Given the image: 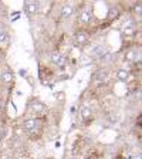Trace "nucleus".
Returning <instances> with one entry per match:
<instances>
[{"label":"nucleus","mask_w":142,"mask_h":159,"mask_svg":"<svg viewBox=\"0 0 142 159\" xmlns=\"http://www.w3.org/2000/svg\"><path fill=\"white\" fill-rule=\"evenodd\" d=\"M48 159H50V158H48Z\"/></svg>","instance_id":"5701e85b"},{"label":"nucleus","mask_w":142,"mask_h":159,"mask_svg":"<svg viewBox=\"0 0 142 159\" xmlns=\"http://www.w3.org/2000/svg\"><path fill=\"white\" fill-rule=\"evenodd\" d=\"M54 97H56L57 99H64V93L63 91H58V93L54 94Z\"/></svg>","instance_id":"2eb2a0df"},{"label":"nucleus","mask_w":142,"mask_h":159,"mask_svg":"<svg viewBox=\"0 0 142 159\" xmlns=\"http://www.w3.org/2000/svg\"><path fill=\"white\" fill-rule=\"evenodd\" d=\"M40 2H33V0H27L23 4V10L27 14H36L40 11Z\"/></svg>","instance_id":"7ed1b4c3"},{"label":"nucleus","mask_w":142,"mask_h":159,"mask_svg":"<svg viewBox=\"0 0 142 159\" xmlns=\"http://www.w3.org/2000/svg\"><path fill=\"white\" fill-rule=\"evenodd\" d=\"M74 40H76V44H78V46H84V44L88 43L89 40V33L87 31V30H77L76 34H74Z\"/></svg>","instance_id":"f03ea898"},{"label":"nucleus","mask_w":142,"mask_h":159,"mask_svg":"<svg viewBox=\"0 0 142 159\" xmlns=\"http://www.w3.org/2000/svg\"><path fill=\"white\" fill-rule=\"evenodd\" d=\"M105 78H107V71H104V70H97L95 75H94V80L98 81V83H101V81H105Z\"/></svg>","instance_id":"9b49d317"},{"label":"nucleus","mask_w":142,"mask_h":159,"mask_svg":"<svg viewBox=\"0 0 142 159\" xmlns=\"http://www.w3.org/2000/svg\"><path fill=\"white\" fill-rule=\"evenodd\" d=\"M61 14H63L64 19H68V17H71L74 14V6L71 3L64 4L63 9H61Z\"/></svg>","instance_id":"6e6552de"},{"label":"nucleus","mask_w":142,"mask_h":159,"mask_svg":"<svg viewBox=\"0 0 142 159\" xmlns=\"http://www.w3.org/2000/svg\"><path fill=\"white\" fill-rule=\"evenodd\" d=\"M135 11L136 13H141V3H138V4H135Z\"/></svg>","instance_id":"f3484780"},{"label":"nucleus","mask_w":142,"mask_h":159,"mask_svg":"<svg viewBox=\"0 0 142 159\" xmlns=\"http://www.w3.org/2000/svg\"><path fill=\"white\" fill-rule=\"evenodd\" d=\"M81 118H83V121H89L93 118V109L89 107H83L81 108Z\"/></svg>","instance_id":"1a4fd4ad"},{"label":"nucleus","mask_w":142,"mask_h":159,"mask_svg":"<svg viewBox=\"0 0 142 159\" xmlns=\"http://www.w3.org/2000/svg\"><path fill=\"white\" fill-rule=\"evenodd\" d=\"M24 129H26L27 132L30 134V135H34V134L39 131L40 128H41V122H40L39 118H29L24 121Z\"/></svg>","instance_id":"f257e3e1"},{"label":"nucleus","mask_w":142,"mask_h":159,"mask_svg":"<svg viewBox=\"0 0 142 159\" xmlns=\"http://www.w3.org/2000/svg\"><path fill=\"white\" fill-rule=\"evenodd\" d=\"M71 159H81V158H80V156H73Z\"/></svg>","instance_id":"aec40b11"},{"label":"nucleus","mask_w":142,"mask_h":159,"mask_svg":"<svg viewBox=\"0 0 142 159\" xmlns=\"http://www.w3.org/2000/svg\"><path fill=\"white\" fill-rule=\"evenodd\" d=\"M117 77H118V80H119V81H122V83L128 81V78H129V70H126V68H119L118 73H117Z\"/></svg>","instance_id":"9d476101"},{"label":"nucleus","mask_w":142,"mask_h":159,"mask_svg":"<svg viewBox=\"0 0 142 159\" xmlns=\"http://www.w3.org/2000/svg\"><path fill=\"white\" fill-rule=\"evenodd\" d=\"M17 159H27V158H24V156H20V158H17Z\"/></svg>","instance_id":"412c9836"},{"label":"nucleus","mask_w":142,"mask_h":159,"mask_svg":"<svg viewBox=\"0 0 142 159\" xmlns=\"http://www.w3.org/2000/svg\"><path fill=\"white\" fill-rule=\"evenodd\" d=\"M29 108H31L36 114H41L46 111V105L41 101H39V99H31L29 102Z\"/></svg>","instance_id":"39448f33"},{"label":"nucleus","mask_w":142,"mask_h":159,"mask_svg":"<svg viewBox=\"0 0 142 159\" xmlns=\"http://www.w3.org/2000/svg\"><path fill=\"white\" fill-rule=\"evenodd\" d=\"M20 74H21V75H26L27 71H26V70H21V71H20Z\"/></svg>","instance_id":"a211bd4d"},{"label":"nucleus","mask_w":142,"mask_h":159,"mask_svg":"<svg viewBox=\"0 0 142 159\" xmlns=\"http://www.w3.org/2000/svg\"><path fill=\"white\" fill-rule=\"evenodd\" d=\"M134 30H135V27H134V23H128L125 24V27H124V34H132Z\"/></svg>","instance_id":"ddd939ff"},{"label":"nucleus","mask_w":142,"mask_h":159,"mask_svg":"<svg viewBox=\"0 0 142 159\" xmlns=\"http://www.w3.org/2000/svg\"><path fill=\"white\" fill-rule=\"evenodd\" d=\"M0 112H2V102H0Z\"/></svg>","instance_id":"4be33fe9"},{"label":"nucleus","mask_w":142,"mask_h":159,"mask_svg":"<svg viewBox=\"0 0 142 159\" xmlns=\"http://www.w3.org/2000/svg\"><path fill=\"white\" fill-rule=\"evenodd\" d=\"M93 53H94V54H97V56H98L99 58H101V57L104 56V47H103V46H97L95 48H94Z\"/></svg>","instance_id":"4468645a"},{"label":"nucleus","mask_w":142,"mask_h":159,"mask_svg":"<svg viewBox=\"0 0 142 159\" xmlns=\"http://www.w3.org/2000/svg\"><path fill=\"white\" fill-rule=\"evenodd\" d=\"M80 21L84 24L87 23H91V20H93V10L89 9V7H87V9H84L81 13H80Z\"/></svg>","instance_id":"423d86ee"},{"label":"nucleus","mask_w":142,"mask_h":159,"mask_svg":"<svg viewBox=\"0 0 142 159\" xmlns=\"http://www.w3.org/2000/svg\"><path fill=\"white\" fill-rule=\"evenodd\" d=\"M3 138H4V129H3V128H0V142L3 141Z\"/></svg>","instance_id":"dca6fc26"},{"label":"nucleus","mask_w":142,"mask_h":159,"mask_svg":"<svg viewBox=\"0 0 142 159\" xmlns=\"http://www.w3.org/2000/svg\"><path fill=\"white\" fill-rule=\"evenodd\" d=\"M0 80H2L4 84H11L14 81V75L10 70H4L3 73H2V75H0Z\"/></svg>","instance_id":"0eeeda50"},{"label":"nucleus","mask_w":142,"mask_h":159,"mask_svg":"<svg viewBox=\"0 0 142 159\" xmlns=\"http://www.w3.org/2000/svg\"><path fill=\"white\" fill-rule=\"evenodd\" d=\"M9 41V33L4 29H0V44H4Z\"/></svg>","instance_id":"f8f14e48"},{"label":"nucleus","mask_w":142,"mask_h":159,"mask_svg":"<svg viewBox=\"0 0 142 159\" xmlns=\"http://www.w3.org/2000/svg\"><path fill=\"white\" fill-rule=\"evenodd\" d=\"M66 60H67L66 57H64L61 53H58V51H54V53H51V56H50V61H51L53 64H56L57 67L64 66Z\"/></svg>","instance_id":"20e7f679"},{"label":"nucleus","mask_w":142,"mask_h":159,"mask_svg":"<svg viewBox=\"0 0 142 159\" xmlns=\"http://www.w3.org/2000/svg\"><path fill=\"white\" fill-rule=\"evenodd\" d=\"M132 159H141V153H138V155H136V156H134Z\"/></svg>","instance_id":"6ab92c4d"}]
</instances>
